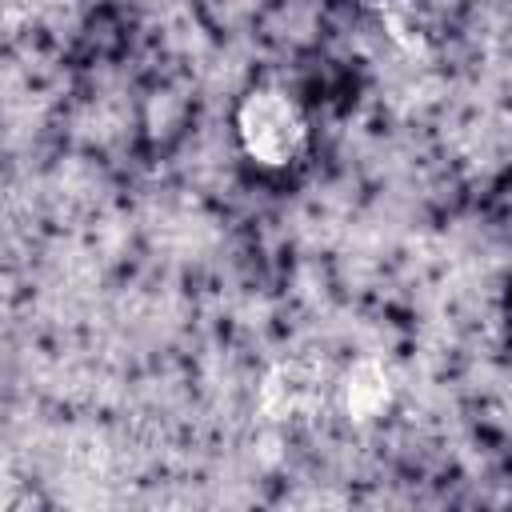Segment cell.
<instances>
[{
	"label": "cell",
	"mask_w": 512,
	"mask_h": 512,
	"mask_svg": "<svg viewBox=\"0 0 512 512\" xmlns=\"http://www.w3.org/2000/svg\"><path fill=\"white\" fill-rule=\"evenodd\" d=\"M236 136L260 168H288L308 144V124L288 92L252 88L236 108Z\"/></svg>",
	"instance_id": "1"
},
{
	"label": "cell",
	"mask_w": 512,
	"mask_h": 512,
	"mask_svg": "<svg viewBox=\"0 0 512 512\" xmlns=\"http://www.w3.org/2000/svg\"><path fill=\"white\" fill-rule=\"evenodd\" d=\"M340 396H344V412L352 420H376L392 400V384H388V376H384V368L376 360H360L344 376Z\"/></svg>",
	"instance_id": "2"
}]
</instances>
